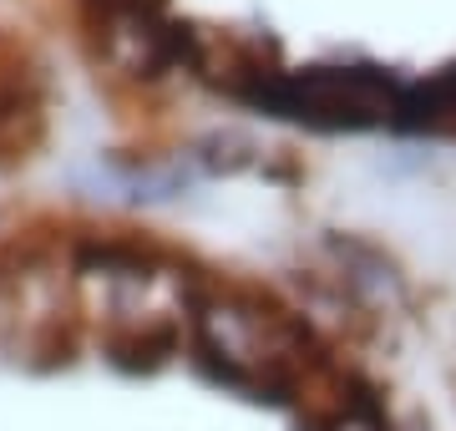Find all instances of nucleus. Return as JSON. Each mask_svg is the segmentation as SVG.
<instances>
[{
    "label": "nucleus",
    "instance_id": "obj_1",
    "mask_svg": "<svg viewBox=\"0 0 456 431\" xmlns=\"http://www.w3.org/2000/svg\"><path fill=\"white\" fill-rule=\"evenodd\" d=\"M66 102L132 148L259 167L284 148L456 152V0H5Z\"/></svg>",
    "mask_w": 456,
    "mask_h": 431
},
{
    "label": "nucleus",
    "instance_id": "obj_2",
    "mask_svg": "<svg viewBox=\"0 0 456 431\" xmlns=\"http://www.w3.org/2000/svg\"><path fill=\"white\" fill-rule=\"evenodd\" d=\"M299 431H345V427H340V421H305Z\"/></svg>",
    "mask_w": 456,
    "mask_h": 431
}]
</instances>
